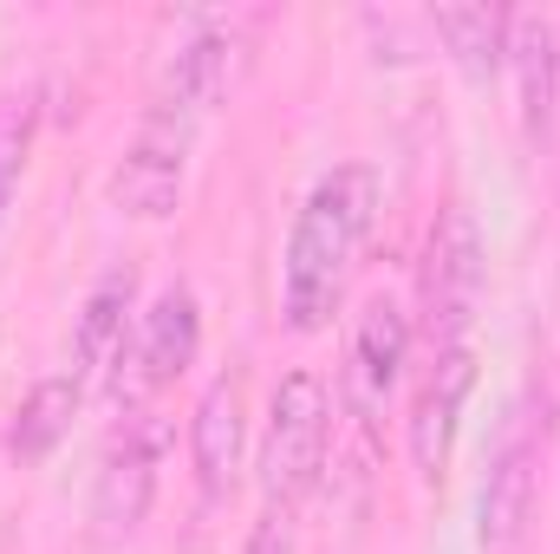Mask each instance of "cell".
Wrapping results in <instances>:
<instances>
[{"label":"cell","instance_id":"obj_1","mask_svg":"<svg viewBox=\"0 0 560 554\" xmlns=\"http://www.w3.org/2000/svg\"><path fill=\"white\" fill-rule=\"evenodd\" d=\"M378 170L372 163H332L300 216H293V235H287V255H280V313L293 333H326L346 287H352V268L365 255V235L378 222Z\"/></svg>","mask_w":560,"mask_h":554},{"label":"cell","instance_id":"obj_2","mask_svg":"<svg viewBox=\"0 0 560 554\" xmlns=\"http://www.w3.org/2000/svg\"><path fill=\"white\" fill-rule=\"evenodd\" d=\"M196 125H202V112H189V105H176V99H163V92L143 105L138 131L118 150L112 183H105L118 216H131V222H163V216H176L183 183H189V157H196Z\"/></svg>","mask_w":560,"mask_h":554},{"label":"cell","instance_id":"obj_3","mask_svg":"<svg viewBox=\"0 0 560 554\" xmlns=\"http://www.w3.org/2000/svg\"><path fill=\"white\" fill-rule=\"evenodd\" d=\"M326 437H332V392L319 372H287L268 399V430H261V496L275 509H300L319 489L326 470Z\"/></svg>","mask_w":560,"mask_h":554},{"label":"cell","instance_id":"obj_4","mask_svg":"<svg viewBox=\"0 0 560 554\" xmlns=\"http://www.w3.org/2000/svg\"><path fill=\"white\" fill-rule=\"evenodd\" d=\"M482 293H489V242H482L469 203H450L430 229V249H423V339H430V353L469 346Z\"/></svg>","mask_w":560,"mask_h":554},{"label":"cell","instance_id":"obj_5","mask_svg":"<svg viewBox=\"0 0 560 554\" xmlns=\"http://www.w3.org/2000/svg\"><path fill=\"white\" fill-rule=\"evenodd\" d=\"M202 353V307H196V287L189 280H170L156 287V300L138 313L118 366H112V399L118 405H143L156 392H170Z\"/></svg>","mask_w":560,"mask_h":554},{"label":"cell","instance_id":"obj_6","mask_svg":"<svg viewBox=\"0 0 560 554\" xmlns=\"http://www.w3.org/2000/svg\"><path fill=\"white\" fill-rule=\"evenodd\" d=\"M535 503H541V417L528 405H515L502 417V437L489 450L482 496H476L482 554H522L528 529H535Z\"/></svg>","mask_w":560,"mask_h":554},{"label":"cell","instance_id":"obj_7","mask_svg":"<svg viewBox=\"0 0 560 554\" xmlns=\"http://www.w3.org/2000/svg\"><path fill=\"white\" fill-rule=\"evenodd\" d=\"M405 366H411V320L392 293H372L352 320L346 372H339V399L365 430H378V417L392 412V399L405 385Z\"/></svg>","mask_w":560,"mask_h":554},{"label":"cell","instance_id":"obj_8","mask_svg":"<svg viewBox=\"0 0 560 554\" xmlns=\"http://www.w3.org/2000/svg\"><path fill=\"white\" fill-rule=\"evenodd\" d=\"M476 392V346H443L430 353L418 379V399H411V463L418 476L436 489L443 470H450V450H456V424H463V405Z\"/></svg>","mask_w":560,"mask_h":554},{"label":"cell","instance_id":"obj_9","mask_svg":"<svg viewBox=\"0 0 560 554\" xmlns=\"http://www.w3.org/2000/svg\"><path fill=\"white\" fill-rule=\"evenodd\" d=\"M156 443H163V424H150V417H131L112 437V450H105V463L92 476V516H98L105 535H131L143 516H150V496H156Z\"/></svg>","mask_w":560,"mask_h":554},{"label":"cell","instance_id":"obj_10","mask_svg":"<svg viewBox=\"0 0 560 554\" xmlns=\"http://www.w3.org/2000/svg\"><path fill=\"white\" fill-rule=\"evenodd\" d=\"M242 457H248V385L242 372H222L189 412V463L202 496H229L242 476Z\"/></svg>","mask_w":560,"mask_h":554},{"label":"cell","instance_id":"obj_11","mask_svg":"<svg viewBox=\"0 0 560 554\" xmlns=\"http://www.w3.org/2000/svg\"><path fill=\"white\" fill-rule=\"evenodd\" d=\"M515 72V99H522V131L535 150L555 138V105H560V26L555 13L535 7H509V59Z\"/></svg>","mask_w":560,"mask_h":554},{"label":"cell","instance_id":"obj_12","mask_svg":"<svg viewBox=\"0 0 560 554\" xmlns=\"http://www.w3.org/2000/svg\"><path fill=\"white\" fill-rule=\"evenodd\" d=\"M235 72H242V33L215 20V26H202L196 39H183V46L170 53L156 92L176 99V105H189V112H215V105L229 99Z\"/></svg>","mask_w":560,"mask_h":554},{"label":"cell","instance_id":"obj_13","mask_svg":"<svg viewBox=\"0 0 560 554\" xmlns=\"http://www.w3.org/2000/svg\"><path fill=\"white\" fill-rule=\"evenodd\" d=\"M131 300H138V268H105L92 280V293L79 307V333H72V379L79 385L118 366L125 326H131Z\"/></svg>","mask_w":560,"mask_h":554},{"label":"cell","instance_id":"obj_14","mask_svg":"<svg viewBox=\"0 0 560 554\" xmlns=\"http://www.w3.org/2000/svg\"><path fill=\"white\" fill-rule=\"evenodd\" d=\"M79 405H85V385H79L72 372L39 379V385L20 399L13 424H7V457H13V463H46V457L66 443V430H72Z\"/></svg>","mask_w":560,"mask_h":554},{"label":"cell","instance_id":"obj_15","mask_svg":"<svg viewBox=\"0 0 560 554\" xmlns=\"http://www.w3.org/2000/svg\"><path fill=\"white\" fill-rule=\"evenodd\" d=\"M430 33L450 46L469 85H489L509 59V7H436Z\"/></svg>","mask_w":560,"mask_h":554},{"label":"cell","instance_id":"obj_16","mask_svg":"<svg viewBox=\"0 0 560 554\" xmlns=\"http://www.w3.org/2000/svg\"><path fill=\"white\" fill-rule=\"evenodd\" d=\"M33 125H39V99L7 92L0 99V222L13 209V189H20V170H26V150H33Z\"/></svg>","mask_w":560,"mask_h":554},{"label":"cell","instance_id":"obj_17","mask_svg":"<svg viewBox=\"0 0 560 554\" xmlns=\"http://www.w3.org/2000/svg\"><path fill=\"white\" fill-rule=\"evenodd\" d=\"M300 509H275V503H261V516H255V529H248V542L242 554H293L300 549V522H293Z\"/></svg>","mask_w":560,"mask_h":554}]
</instances>
